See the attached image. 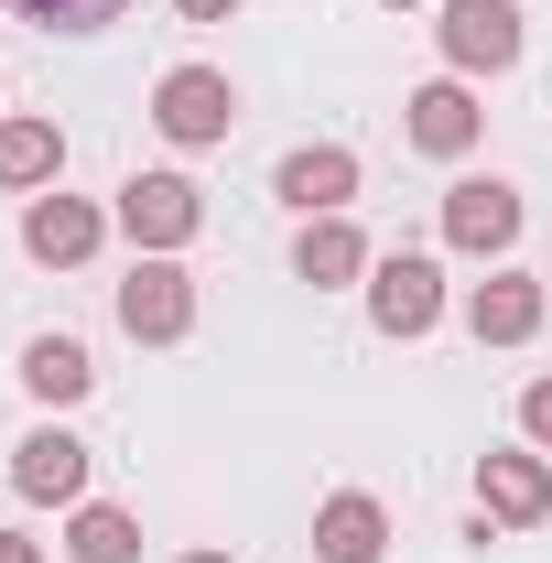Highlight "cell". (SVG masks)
Returning a JSON list of instances; mask_svg holds the SVG:
<instances>
[{"instance_id": "obj_12", "label": "cell", "mask_w": 552, "mask_h": 563, "mask_svg": "<svg viewBox=\"0 0 552 563\" xmlns=\"http://www.w3.org/2000/svg\"><path fill=\"white\" fill-rule=\"evenodd\" d=\"M314 553L325 563H379L390 553V520H379V498H325V509H314Z\"/></svg>"}, {"instance_id": "obj_18", "label": "cell", "mask_w": 552, "mask_h": 563, "mask_svg": "<svg viewBox=\"0 0 552 563\" xmlns=\"http://www.w3.org/2000/svg\"><path fill=\"white\" fill-rule=\"evenodd\" d=\"M131 0H22V22H44V33H98V22H120Z\"/></svg>"}, {"instance_id": "obj_4", "label": "cell", "mask_w": 552, "mask_h": 563, "mask_svg": "<svg viewBox=\"0 0 552 563\" xmlns=\"http://www.w3.org/2000/svg\"><path fill=\"white\" fill-rule=\"evenodd\" d=\"M444 66L455 76H498V66H520V11L509 0H444Z\"/></svg>"}, {"instance_id": "obj_21", "label": "cell", "mask_w": 552, "mask_h": 563, "mask_svg": "<svg viewBox=\"0 0 552 563\" xmlns=\"http://www.w3.org/2000/svg\"><path fill=\"white\" fill-rule=\"evenodd\" d=\"M0 563H44V553H33V542H22V531H0Z\"/></svg>"}, {"instance_id": "obj_1", "label": "cell", "mask_w": 552, "mask_h": 563, "mask_svg": "<svg viewBox=\"0 0 552 563\" xmlns=\"http://www.w3.org/2000/svg\"><path fill=\"white\" fill-rule=\"evenodd\" d=\"M120 228L141 239V261H174V250L207 228V196H196L185 174H131V185H120Z\"/></svg>"}, {"instance_id": "obj_10", "label": "cell", "mask_w": 552, "mask_h": 563, "mask_svg": "<svg viewBox=\"0 0 552 563\" xmlns=\"http://www.w3.org/2000/svg\"><path fill=\"white\" fill-rule=\"evenodd\" d=\"M11 488L44 498V509L87 498V444H76V433H22V444H11Z\"/></svg>"}, {"instance_id": "obj_2", "label": "cell", "mask_w": 552, "mask_h": 563, "mask_svg": "<svg viewBox=\"0 0 552 563\" xmlns=\"http://www.w3.org/2000/svg\"><path fill=\"white\" fill-rule=\"evenodd\" d=\"M152 120H163V141L207 152V141H228V120H239V87H228L217 66H174L163 87H152Z\"/></svg>"}, {"instance_id": "obj_17", "label": "cell", "mask_w": 552, "mask_h": 563, "mask_svg": "<svg viewBox=\"0 0 552 563\" xmlns=\"http://www.w3.org/2000/svg\"><path fill=\"white\" fill-rule=\"evenodd\" d=\"M66 553L76 563H141V520H131V509H76Z\"/></svg>"}, {"instance_id": "obj_7", "label": "cell", "mask_w": 552, "mask_h": 563, "mask_svg": "<svg viewBox=\"0 0 552 563\" xmlns=\"http://www.w3.org/2000/svg\"><path fill=\"white\" fill-rule=\"evenodd\" d=\"M552 314V292L531 272H487L477 292H466V325H477V347H531Z\"/></svg>"}, {"instance_id": "obj_19", "label": "cell", "mask_w": 552, "mask_h": 563, "mask_svg": "<svg viewBox=\"0 0 552 563\" xmlns=\"http://www.w3.org/2000/svg\"><path fill=\"white\" fill-rule=\"evenodd\" d=\"M520 433H531V444H552V379H531V390H520Z\"/></svg>"}, {"instance_id": "obj_16", "label": "cell", "mask_w": 552, "mask_h": 563, "mask_svg": "<svg viewBox=\"0 0 552 563\" xmlns=\"http://www.w3.org/2000/svg\"><path fill=\"white\" fill-rule=\"evenodd\" d=\"M55 174H66L55 120H0V185H55Z\"/></svg>"}, {"instance_id": "obj_6", "label": "cell", "mask_w": 552, "mask_h": 563, "mask_svg": "<svg viewBox=\"0 0 552 563\" xmlns=\"http://www.w3.org/2000/svg\"><path fill=\"white\" fill-rule=\"evenodd\" d=\"M120 325H131L141 347H174V336L196 325V282L174 272V261H141V272L120 282Z\"/></svg>"}, {"instance_id": "obj_9", "label": "cell", "mask_w": 552, "mask_h": 563, "mask_svg": "<svg viewBox=\"0 0 552 563\" xmlns=\"http://www.w3.org/2000/svg\"><path fill=\"white\" fill-rule=\"evenodd\" d=\"M281 196L303 217H346V196H357V152L346 141H303V152H281Z\"/></svg>"}, {"instance_id": "obj_23", "label": "cell", "mask_w": 552, "mask_h": 563, "mask_svg": "<svg viewBox=\"0 0 552 563\" xmlns=\"http://www.w3.org/2000/svg\"><path fill=\"white\" fill-rule=\"evenodd\" d=\"M390 11H412V0H390Z\"/></svg>"}, {"instance_id": "obj_22", "label": "cell", "mask_w": 552, "mask_h": 563, "mask_svg": "<svg viewBox=\"0 0 552 563\" xmlns=\"http://www.w3.org/2000/svg\"><path fill=\"white\" fill-rule=\"evenodd\" d=\"M185 563H228V553H185Z\"/></svg>"}, {"instance_id": "obj_20", "label": "cell", "mask_w": 552, "mask_h": 563, "mask_svg": "<svg viewBox=\"0 0 552 563\" xmlns=\"http://www.w3.org/2000/svg\"><path fill=\"white\" fill-rule=\"evenodd\" d=\"M174 11H185V22H228L239 0H174Z\"/></svg>"}, {"instance_id": "obj_5", "label": "cell", "mask_w": 552, "mask_h": 563, "mask_svg": "<svg viewBox=\"0 0 552 563\" xmlns=\"http://www.w3.org/2000/svg\"><path fill=\"white\" fill-rule=\"evenodd\" d=\"M444 239H455L466 261H509V239H520V196H509L498 174H466V185L444 196Z\"/></svg>"}, {"instance_id": "obj_13", "label": "cell", "mask_w": 552, "mask_h": 563, "mask_svg": "<svg viewBox=\"0 0 552 563\" xmlns=\"http://www.w3.org/2000/svg\"><path fill=\"white\" fill-rule=\"evenodd\" d=\"M477 498H487V520H542L552 509V466L542 455H477Z\"/></svg>"}, {"instance_id": "obj_14", "label": "cell", "mask_w": 552, "mask_h": 563, "mask_svg": "<svg viewBox=\"0 0 552 563\" xmlns=\"http://www.w3.org/2000/svg\"><path fill=\"white\" fill-rule=\"evenodd\" d=\"M292 272L314 282V292H336V282L368 272V239H357L346 217H303V239H292Z\"/></svg>"}, {"instance_id": "obj_15", "label": "cell", "mask_w": 552, "mask_h": 563, "mask_svg": "<svg viewBox=\"0 0 552 563\" xmlns=\"http://www.w3.org/2000/svg\"><path fill=\"white\" fill-rule=\"evenodd\" d=\"M22 390H33V401H87V390H98V357L76 347V336H33V347H22Z\"/></svg>"}, {"instance_id": "obj_8", "label": "cell", "mask_w": 552, "mask_h": 563, "mask_svg": "<svg viewBox=\"0 0 552 563\" xmlns=\"http://www.w3.org/2000/svg\"><path fill=\"white\" fill-rule=\"evenodd\" d=\"M98 239H109V217L87 207V196H33V207H22V250L55 261V272H76Z\"/></svg>"}, {"instance_id": "obj_11", "label": "cell", "mask_w": 552, "mask_h": 563, "mask_svg": "<svg viewBox=\"0 0 552 563\" xmlns=\"http://www.w3.org/2000/svg\"><path fill=\"white\" fill-rule=\"evenodd\" d=\"M477 131H487V109L466 98V87H455V76H433V87L412 98V141L433 152V163H455V152H477Z\"/></svg>"}, {"instance_id": "obj_3", "label": "cell", "mask_w": 552, "mask_h": 563, "mask_svg": "<svg viewBox=\"0 0 552 563\" xmlns=\"http://www.w3.org/2000/svg\"><path fill=\"white\" fill-rule=\"evenodd\" d=\"M368 314H379V336H433V314H444V272H433L422 250L368 261Z\"/></svg>"}]
</instances>
